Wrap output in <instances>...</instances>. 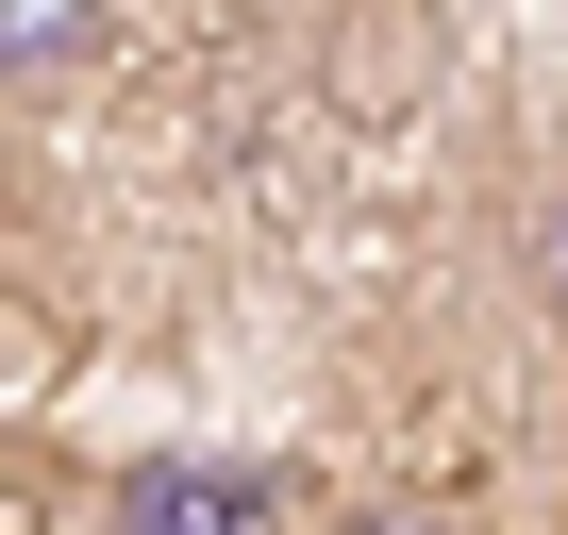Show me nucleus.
<instances>
[{
  "label": "nucleus",
  "mask_w": 568,
  "mask_h": 535,
  "mask_svg": "<svg viewBox=\"0 0 568 535\" xmlns=\"http://www.w3.org/2000/svg\"><path fill=\"white\" fill-rule=\"evenodd\" d=\"M101 535H284V485L234 452H151V468H118Z\"/></svg>",
  "instance_id": "obj_1"
},
{
  "label": "nucleus",
  "mask_w": 568,
  "mask_h": 535,
  "mask_svg": "<svg viewBox=\"0 0 568 535\" xmlns=\"http://www.w3.org/2000/svg\"><path fill=\"white\" fill-rule=\"evenodd\" d=\"M335 535H452V518H418V502H368V518H335Z\"/></svg>",
  "instance_id": "obj_2"
},
{
  "label": "nucleus",
  "mask_w": 568,
  "mask_h": 535,
  "mask_svg": "<svg viewBox=\"0 0 568 535\" xmlns=\"http://www.w3.org/2000/svg\"><path fill=\"white\" fill-rule=\"evenodd\" d=\"M535 268H551V319H568V201H551V234H535Z\"/></svg>",
  "instance_id": "obj_3"
}]
</instances>
